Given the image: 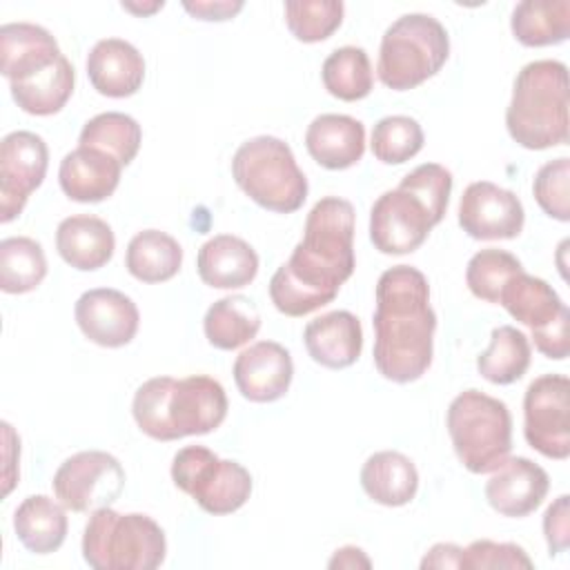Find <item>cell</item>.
<instances>
[{
	"mask_svg": "<svg viewBox=\"0 0 570 570\" xmlns=\"http://www.w3.org/2000/svg\"><path fill=\"white\" fill-rule=\"evenodd\" d=\"M354 267V207L325 196L309 209L289 261L274 272L269 298L285 316L312 314L336 298Z\"/></svg>",
	"mask_w": 570,
	"mask_h": 570,
	"instance_id": "cell-1",
	"label": "cell"
},
{
	"mask_svg": "<svg viewBox=\"0 0 570 570\" xmlns=\"http://www.w3.org/2000/svg\"><path fill=\"white\" fill-rule=\"evenodd\" d=\"M374 365L394 383H412L432 365L436 314L421 269L394 265L376 281Z\"/></svg>",
	"mask_w": 570,
	"mask_h": 570,
	"instance_id": "cell-2",
	"label": "cell"
},
{
	"mask_svg": "<svg viewBox=\"0 0 570 570\" xmlns=\"http://www.w3.org/2000/svg\"><path fill=\"white\" fill-rule=\"evenodd\" d=\"M225 387L207 376H154L145 381L131 403L138 428L156 441H178L216 430L227 416Z\"/></svg>",
	"mask_w": 570,
	"mask_h": 570,
	"instance_id": "cell-3",
	"label": "cell"
},
{
	"mask_svg": "<svg viewBox=\"0 0 570 570\" xmlns=\"http://www.w3.org/2000/svg\"><path fill=\"white\" fill-rule=\"evenodd\" d=\"M568 67L559 60H534L514 78L505 127L525 149H550L568 142Z\"/></svg>",
	"mask_w": 570,
	"mask_h": 570,
	"instance_id": "cell-4",
	"label": "cell"
},
{
	"mask_svg": "<svg viewBox=\"0 0 570 570\" xmlns=\"http://www.w3.org/2000/svg\"><path fill=\"white\" fill-rule=\"evenodd\" d=\"M167 539L147 514H120L111 505L89 514L82 559L96 570H154L165 561Z\"/></svg>",
	"mask_w": 570,
	"mask_h": 570,
	"instance_id": "cell-5",
	"label": "cell"
},
{
	"mask_svg": "<svg viewBox=\"0 0 570 570\" xmlns=\"http://www.w3.org/2000/svg\"><path fill=\"white\" fill-rule=\"evenodd\" d=\"M445 423L459 461L472 474H488L510 456L512 416L503 401L463 390L452 399Z\"/></svg>",
	"mask_w": 570,
	"mask_h": 570,
	"instance_id": "cell-6",
	"label": "cell"
},
{
	"mask_svg": "<svg viewBox=\"0 0 570 570\" xmlns=\"http://www.w3.org/2000/svg\"><path fill=\"white\" fill-rule=\"evenodd\" d=\"M450 56L445 27L428 13H405L396 18L381 38L376 73L394 89L407 91L432 78Z\"/></svg>",
	"mask_w": 570,
	"mask_h": 570,
	"instance_id": "cell-7",
	"label": "cell"
},
{
	"mask_svg": "<svg viewBox=\"0 0 570 570\" xmlns=\"http://www.w3.org/2000/svg\"><path fill=\"white\" fill-rule=\"evenodd\" d=\"M236 185L263 209L292 214L307 198V178L289 145L276 136L245 140L232 158Z\"/></svg>",
	"mask_w": 570,
	"mask_h": 570,
	"instance_id": "cell-8",
	"label": "cell"
},
{
	"mask_svg": "<svg viewBox=\"0 0 570 570\" xmlns=\"http://www.w3.org/2000/svg\"><path fill=\"white\" fill-rule=\"evenodd\" d=\"M171 479L209 514H232L252 494V474L229 459H220L205 445H187L174 454Z\"/></svg>",
	"mask_w": 570,
	"mask_h": 570,
	"instance_id": "cell-9",
	"label": "cell"
},
{
	"mask_svg": "<svg viewBox=\"0 0 570 570\" xmlns=\"http://www.w3.org/2000/svg\"><path fill=\"white\" fill-rule=\"evenodd\" d=\"M56 499L71 512L111 505L125 488L120 461L102 450H85L60 463L51 481Z\"/></svg>",
	"mask_w": 570,
	"mask_h": 570,
	"instance_id": "cell-10",
	"label": "cell"
},
{
	"mask_svg": "<svg viewBox=\"0 0 570 570\" xmlns=\"http://www.w3.org/2000/svg\"><path fill=\"white\" fill-rule=\"evenodd\" d=\"M570 381L563 374L534 379L523 396V434L530 448L548 459L570 454Z\"/></svg>",
	"mask_w": 570,
	"mask_h": 570,
	"instance_id": "cell-11",
	"label": "cell"
},
{
	"mask_svg": "<svg viewBox=\"0 0 570 570\" xmlns=\"http://www.w3.org/2000/svg\"><path fill=\"white\" fill-rule=\"evenodd\" d=\"M439 225L430 207L407 187L383 191L370 209V240L381 254H410L419 249Z\"/></svg>",
	"mask_w": 570,
	"mask_h": 570,
	"instance_id": "cell-12",
	"label": "cell"
},
{
	"mask_svg": "<svg viewBox=\"0 0 570 570\" xmlns=\"http://www.w3.org/2000/svg\"><path fill=\"white\" fill-rule=\"evenodd\" d=\"M49 149L33 131H11L0 142V220L22 214L29 196L42 185Z\"/></svg>",
	"mask_w": 570,
	"mask_h": 570,
	"instance_id": "cell-13",
	"label": "cell"
},
{
	"mask_svg": "<svg viewBox=\"0 0 570 570\" xmlns=\"http://www.w3.org/2000/svg\"><path fill=\"white\" fill-rule=\"evenodd\" d=\"M525 212L519 196L490 180L470 183L459 200V225L476 240H508L523 229Z\"/></svg>",
	"mask_w": 570,
	"mask_h": 570,
	"instance_id": "cell-14",
	"label": "cell"
},
{
	"mask_svg": "<svg viewBox=\"0 0 570 570\" xmlns=\"http://www.w3.org/2000/svg\"><path fill=\"white\" fill-rule=\"evenodd\" d=\"M73 314L80 332L100 347L131 343L140 323L136 303L111 287H96L80 294Z\"/></svg>",
	"mask_w": 570,
	"mask_h": 570,
	"instance_id": "cell-15",
	"label": "cell"
},
{
	"mask_svg": "<svg viewBox=\"0 0 570 570\" xmlns=\"http://www.w3.org/2000/svg\"><path fill=\"white\" fill-rule=\"evenodd\" d=\"M234 383L252 403H272L285 396L294 376L289 352L276 341H258L234 361Z\"/></svg>",
	"mask_w": 570,
	"mask_h": 570,
	"instance_id": "cell-16",
	"label": "cell"
},
{
	"mask_svg": "<svg viewBox=\"0 0 570 570\" xmlns=\"http://www.w3.org/2000/svg\"><path fill=\"white\" fill-rule=\"evenodd\" d=\"M492 472L485 483V499L503 517H528L543 503L550 490L548 472L525 456H508Z\"/></svg>",
	"mask_w": 570,
	"mask_h": 570,
	"instance_id": "cell-17",
	"label": "cell"
},
{
	"mask_svg": "<svg viewBox=\"0 0 570 570\" xmlns=\"http://www.w3.org/2000/svg\"><path fill=\"white\" fill-rule=\"evenodd\" d=\"M120 171L122 163L116 156L78 145L60 160L58 183L65 196L76 203H100L116 191Z\"/></svg>",
	"mask_w": 570,
	"mask_h": 570,
	"instance_id": "cell-18",
	"label": "cell"
},
{
	"mask_svg": "<svg viewBox=\"0 0 570 570\" xmlns=\"http://www.w3.org/2000/svg\"><path fill=\"white\" fill-rule=\"evenodd\" d=\"M91 87L107 98L134 96L145 80L142 53L127 40L105 38L87 56Z\"/></svg>",
	"mask_w": 570,
	"mask_h": 570,
	"instance_id": "cell-19",
	"label": "cell"
},
{
	"mask_svg": "<svg viewBox=\"0 0 570 570\" xmlns=\"http://www.w3.org/2000/svg\"><path fill=\"white\" fill-rule=\"evenodd\" d=\"M303 343L314 363L330 370H343L361 356L363 327L347 309L327 312L305 325Z\"/></svg>",
	"mask_w": 570,
	"mask_h": 570,
	"instance_id": "cell-20",
	"label": "cell"
},
{
	"mask_svg": "<svg viewBox=\"0 0 570 570\" xmlns=\"http://www.w3.org/2000/svg\"><path fill=\"white\" fill-rule=\"evenodd\" d=\"M309 156L325 169H347L365 154V127L345 114H321L305 131Z\"/></svg>",
	"mask_w": 570,
	"mask_h": 570,
	"instance_id": "cell-21",
	"label": "cell"
},
{
	"mask_svg": "<svg viewBox=\"0 0 570 570\" xmlns=\"http://www.w3.org/2000/svg\"><path fill=\"white\" fill-rule=\"evenodd\" d=\"M196 269L209 287L240 289L256 278L258 254L247 240L234 234H218L198 249Z\"/></svg>",
	"mask_w": 570,
	"mask_h": 570,
	"instance_id": "cell-22",
	"label": "cell"
},
{
	"mask_svg": "<svg viewBox=\"0 0 570 570\" xmlns=\"http://www.w3.org/2000/svg\"><path fill=\"white\" fill-rule=\"evenodd\" d=\"M56 249L73 269L94 272L111 261L116 238L109 223L102 218L76 214L60 220L56 229Z\"/></svg>",
	"mask_w": 570,
	"mask_h": 570,
	"instance_id": "cell-23",
	"label": "cell"
},
{
	"mask_svg": "<svg viewBox=\"0 0 570 570\" xmlns=\"http://www.w3.org/2000/svg\"><path fill=\"white\" fill-rule=\"evenodd\" d=\"M62 56L56 38L40 24L7 22L0 27V69L11 82Z\"/></svg>",
	"mask_w": 570,
	"mask_h": 570,
	"instance_id": "cell-24",
	"label": "cell"
},
{
	"mask_svg": "<svg viewBox=\"0 0 570 570\" xmlns=\"http://www.w3.org/2000/svg\"><path fill=\"white\" fill-rule=\"evenodd\" d=\"M361 488L372 501L387 508H399L416 497L419 472L412 459L403 452H374L361 468Z\"/></svg>",
	"mask_w": 570,
	"mask_h": 570,
	"instance_id": "cell-25",
	"label": "cell"
},
{
	"mask_svg": "<svg viewBox=\"0 0 570 570\" xmlns=\"http://www.w3.org/2000/svg\"><path fill=\"white\" fill-rule=\"evenodd\" d=\"M73 82H76L73 67L62 53L51 65L11 80L9 89H11L13 102L22 111L31 116H53L71 98Z\"/></svg>",
	"mask_w": 570,
	"mask_h": 570,
	"instance_id": "cell-26",
	"label": "cell"
},
{
	"mask_svg": "<svg viewBox=\"0 0 570 570\" xmlns=\"http://www.w3.org/2000/svg\"><path fill=\"white\" fill-rule=\"evenodd\" d=\"M499 303L508 309V314L514 321L528 325L532 332L546 330L568 309L559 294L552 289V285L525 272L514 274L503 285Z\"/></svg>",
	"mask_w": 570,
	"mask_h": 570,
	"instance_id": "cell-27",
	"label": "cell"
},
{
	"mask_svg": "<svg viewBox=\"0 0 570 570\" xmlns=\"http://www.w3.org/2000/svg\"><path fill=\"white\" fill-rule=\"evenodd\" d=\"M67 525L65 505L47 494L27 497L13 512L16 537L33 554L56 552L65 543Z\"/></svg>",
	"mask_w": 570,
	"mask_h": 570,
	"instance_id": "cell-28",
	"label": "cell"
},
{
	"mask_svg": "<svg viewBox=\"0 0 570 570\" xmlns=\"http://www.w3.org/2000/svg\"><path fill=\"white\" fill-rule=\"evenodd\" d=\"M510 29L525 47L559 45L570 36V2L523 0L512 11Z\"/></svg>",
	"mask_w": 570,
	"mask_h": 570,
	"instance_id": "cell-29",
	"label": "cell"
},
{
	"mask_svg": "<svg viewBox=\"0 0 570 570\" xmlns=\"http://www.w3.org/2000/svg\"><path fill=\"white\" fill-rule=\"evenodd\" d=\"M127 272L142 283H165L174 278L183 265V247L160 229L138 232L125 254Z\"/></svg>",
	"mask_w": 570,
	"mask_h": 570,
	"instance_id": "cell-30",
	"label": "cell"
},
{
	"mask_svg": "<svg viewBox=\"0 0 570 570\" xmlns=\"http://www.w3.org/2000/svg\"><path fill=\"white\" fill-rule=\"evenodd\" d=\"M203 330L209 345L229 352L256 338L261 314L247 296H223L205 312Z\"/></svg>",
	"mask_w": 570,
	"mask_h": 570,
	"instance_id": "cell-31",
	"label": "cell"
},
{
	"mask_svg": "<svg viewBox=\"0 0 570 570\" xmlns=\"http://www.w3.org/2000/svg\"><path fill=\"white\" fill-rule=\"evenodd\" d=\"M530 358L532 350L528 336L512 325H501L492 330L488 350L476 358V370L494 385H510L528 372Z\"/></svg>",
	"mask_w": 570,
	"mask_h": 570,
	"instance_id": "cell-32",
	"label": "cell"
},
{
	"mask_svg": "<svg viewBox=\"0 0 570 570\" xmlns=\"http://www.w3.org/2000/svg\"><path fill=\"white\" fill-rule=\"evenodd\" d=\"M321 78L327 94L345 102H354L370 96L374 85V73H372L367 51L363 47H352V45L338 47L325 58Z\"/></svg>",
	"mask_w": 570,
	"mask_h": 570,
	"instance_id": "cell-33",
	"label": "cell"
},
{
	"mask_svg": "<svg viewBox=\"0 0 570 570\" xmlns=\"http://www.w3.org/2000/svg\"><path fill=\"white\" fill-rule=\"evenodd\" d=\"M47 276L42 245L29 236L0 240V289L7 294H27Z\"/></svg>",
	"mask_w": 570,
	"mask_h": 570,
	"instance_id": "cell-34",
	"label": "cell"
},
{
	"mask_svg": "<svg viewBox=\"0 0 570 570\" xmlns=\"http://www.w3.org/2000/svg\"><path fill=\"white\" fill-rule=\"evenodd\" d=\"M142 142V129L136 118L120 111H105L85 122L78 145L96 147L111 156H116L122 167L129 165Z\"/></svg>",
	"mask_w": 570,
	"mask_h": 570,
	"instance_id": "cell-35",
	"label": "cell"
},
{
	"mask_svg": "<svg viewBox=\"0 0 570 570\" xmlns=\"http://www.w3.org/2000/svg\"><path fill=\"white\" fill-rule=\"evenodd\" d=\"M423 129L410 116H385L372 129V154L385 165H401L423 149Z\"/></svg>",
	"mask_w": 570,
	"mask_h": 570,
	"instance_id": "cell-36",
	"label": "cell"
},
{
	"mask_svg": "<svg viewBox=\"0 0 570 570\" xmlns=\"http://www.w3.org/2000/svg\"><path fill=\"white\" fill-rule=\"evenodd\" d=\"M345 4L338 0L285 2V24L301 42L327 40L343 22Z\"/></svg>",
	"mask_w": 570,
	"mask_h": 570,
	"instance_id": "cell-37",
	"label": "cell"
},
{
	"mask_svg": "<svg viewBox=\"0 0 570 570\" xmlns=\"http://www.w3.org/2000/svg\"><path fill=\"white\" fill-rule=\"evenodd\" d=\"M519 272H523V265L514 254L488 247L470 258L465 269V283L476 298L499 303L503 285Z\"/></svg>",
	"mask_w": 570,
	"mask_h": 570,
	"instance_id": "cell-38",
	"label": "cell"
},
{
	"mask_svg": "<svg viewBox=\"0 0 570 570\" xmlns=\"http://www.w3.org/2000/svg\"><path fill=\"white\" fill-rule=\"evenodd\" d=\"M568 178H570V160L566 156L557 160H548L539 167L532 180V194L539 207L561 223L570 220V203H568Z\"/></svg>",
	"mask_w": 570,
	"mask_h": 570,
	"instance_id": "cell-39",
	"label": "cell"
},
{
	"mask_svg": "<svg viewBox=\"0 0 570 570\" xmlns=\"http://www.w3.org/2000/svg\"><path fill=\"white\" fill-rule=\"evenodd\" d=\"M399 185L414 191L430 207V212L436 216V220L439 223L443 220L448 200L452 194L450 169H445L439 163H423L416 169H412L410 174H405Z\"/></svg>",
	"mask_w": 570,
	"mask_h": 570,
	"instance_id": "cell-40",
	"label": "cell"
},
{
	"mask_svg": "<svg viewBox=\"0 0 570 570\" xmlns=\"http://www.w3.org/2000/svg\"><path fill=\"white\" fill-rule=\"evenodd\" d=\"M534 563L528 552L510 541H490L479 539L472 541L461 552V568L465 570H490V568H525L530 570Z\"/></svg>",
	"mask_w": 570,
	"mask_h": 570,
	"instance_id": "cell-41",
	"label": "cell"
},
{
	"mask_svg": "<svg viewBox=\"0 0 570 570\" xmlns=\"http://www.w3.org/2000/svg\"><path fill=\"white\" fill-rule=\"evenodd\" d=\"M543 534L550 550V557H557L559 552L568 550L570 546V497L561 494L557 497L546 514H543Z\"/></svg>",
	"mask_w": 570,
	"mask_h": 570,
	"instance_id": "cell-42",
	"label": "cell"
},
{
	"mask_svg": "<svg viewBox=\"0 0 570 570\" xmlns=\"http://www.w3.org/2000/svg\"><path fill=\"white\" fill-rule=\"evenodd\" d=\"M568 323H570V312L566 309L554 323H550L541 332H532L534 347L554 361H563L570 352V341H568Z\"/></svg>",
	"mask_w": 570,
	"mask_h": 570,
	"instance_id": "cell-43",
	"label": "cell"
},
{
	"mask_svg": "<svg viewBox=\"0 0 570 570\" xmlns=\"http://www.w3.org/2000/svg\"><path fill=\"white\" fill-rule=\"evenodd\" d=\"M183 7H185L187 13H191L198 20L220 22V20L234 18L243 9V2L240 0H234V2H229V0H214V2L212 0H196V2H183Z\"/></svg>",
	"mask_w": 570,
	"mask_h": 570,
	"instance_id": "cell-44",
	"label": "cell"
},
{
	"mask_svg": "<svg viewBox=\"0 0 570 570\" xmlns=\"http://www.w3.org/2000/svg\"><path fill=\"white\" fill-rule=\"evenodd\" d=\"M461 552L463 548L456 543H436L421 559V568H461Z\"/></svg>",
	"mask_w": 570,
	"mask_h": 570,
	"instance_id": "cell-45",
	"label": "cell"
},
{
	"mask_svg": "<svg viewBox=\"0 0 570 570\" xmlns=\"http://www.w3.org/2000/svg\"><path fill=\"white\" fill-rule=\"evenodd\" d=\"M330 568H370L372 563H370V559L365 557V552L361 550V548H356V546H345V548H338L336 552H334V557L330 559V563H327Z\"/></svg>",
	"mask_w": 570,
	"mask_h": 570,
	"instance_id": "cell-46",
	"label": "cell"
},
{
	"mask_svg": "<svg viewBox=\"0 0 570 570\" xmlns=\"http://www.w3.org/2000/svg\"><path fill=\"white\" fill-rule=\"evenodd\" d=\"M163 0L160 2H151V4H136V2H122V9H127V11H131V13H138V16H149V13H154V11H158V9H163Z\"/></svg>",
	"mask_w": 570,
	"mask_h": 570,
	"instance_id": "cell-47",
	"label": "cell"
}]
</instances>
